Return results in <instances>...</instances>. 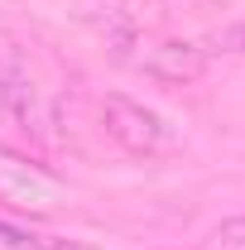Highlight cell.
<instances>
[{
  "label": "cell",
  "mask_w": 245,
  "mask_h": 250,
  "mask_svg": "<svg viewBox=\"0 0 245 250\" xmlns=\"http://www.w3.org/2000/svg\"><path fill=\"white\" fill-rule=\"evenodd\" d=\"M101 125H106V135L130 149V154H168V149H178V130L163 121L159 111L149 106H140V101H130V96H106L101 101Z\"/></svg>",
  "instance_id": "cell-1"
},
{
  "label": "cell",
  "mask_w": 245,
  "mask_h": 250,
  "mask_svg": "<svg viewBox=\"0 0 245 250\" xmlns=\"http://www.w3.org/2000/svg\"><path fill=\"white\" fill-rule=\"evenodd\" d=\"M0 202L15 207V212H34V217H48L67 202V183L53 178L48 168H39L34 159L15 154V149H0Z\"/></svg>",
  "instance_id": "cell-2"
},
{
  "label": "cell",
  "mask_w": 245,
  "mask_h": 250,
  "mask_svg": "<svg viewBox=\"0 0 245 250\" xmlns=\"http://www.w3.org/2000/svg\"><path fill=\"white\" fill-rule=\"evenodd\" d=\"M140 67L149 72L154 82L187 87V82H197L207 72V48L202 43H187V39H159V43H144Z\"/></svg>",
  "instance_id": "cell-3"
},
{
  "label": "cell",
  "mask_w": 245,
  "mask_h": 250,
  "mask_svg": "<svg viewBox=\"0 0 245 250\" xmlns=\"http://www.w3.org/2000/svg\"><path fill=\"white\" fill-rule=\"evenodd\" d=\"M0 106L24 125H39V87H34V72L24 67V58L15 48L0 43Z\"/></svg>",
  "instance_id": "cell-4"
},
{
  "label": "cell",
  "mask_w": 245,
  "mask_h": 250,
  "mask_svg": "<svg viewBox=\"0 0 245 250\" xmlns=\"http://www.w3.org/2000/svg\"><path fill=\"white\" fill-rule=\"evenodd\" d=\"M0 250H87L82 241H58V236H34L15 221H0Z\"/></svg>",
  "instance_id": "cell-5"
},
{
  "label": "cell",
  "mask_w": 245,
  "mask_h": 250,
  "mask_svg": "<svg viewBox=\"0 0 245 250\" xmlns=\"http://www.w3.org/2000/svg\"><path fill=\"white\" fill-rule=\"evenodd\" d=\"M216 250H245V217L226 221V226L216 231Z\"/></svg>",
  "instance_id": "cell-6"
},
{
  "label": "cell",
  "mask_w": 245,
  "mask_h": 250,
  "mask_svg": "<svg viewBox=\"0 0 245 250\" xmlns=\"http://www.w3.org/2000/svg\"><path fill=\"white\" fill-rule=\"evenodd\" d=\"M212 43H216V48H226V53H245V24H231V29H221Z\"/></svg>",
  "instance_id": "cell-7"
}]
</instances>
